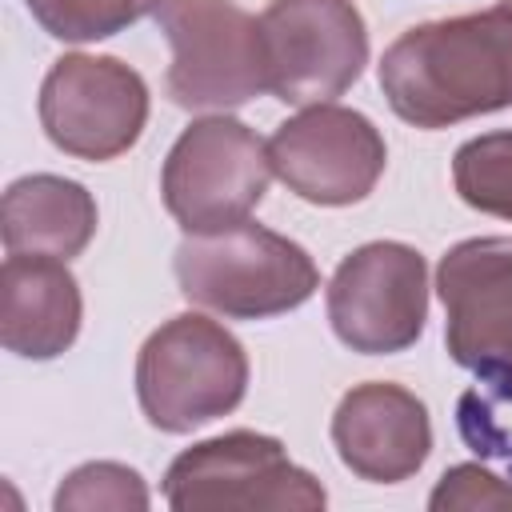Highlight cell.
<instances>
[{"instance_id": "1", "label": "cell", "mask_w": 512, "mask_h": 512, "mask_svg": "<svg viewBox=\"0 0 512 512\" xmlns=\"http://www.w3.org/2000/svg\"><path fill=\"white\" fill-rule=\"evenodd\" d=\"M380 88L412 128H448L512 108V8L408 28L380 60Z\"/></svg>"}, {"instance_id": "20", "label": "cell", "mask_w": 512, "mask_h": 512, "mask_svg": "<svg viewBox=\"0 0 512 512\" xmlns=\"http://www.w3.org/2000/svg\"><path fill=\"white\" fill-rule=\"evenodd\" d=\"M504 8H512V0H504Z\"/></svg>"}, {"instance_id": "14", "label": "cell", "mask_w": 512, "mask_h": 512, "mask_svg": "<svg viewBox=\"0 0 512 512\" xmlns=\"http://www.w3.org/2000/svg\"><path fill=\"white\" fill-rule=\"evenodd\" d=\"M4 248L16 256L72 260L96 232V200L84 184L64 176H24L4 192L0 208Z\"/></svg>"}, {"instance_id": "11", "label": "cell", "mask_w": 512, "mask_h": 512, "mask_svg": "<svg viewBox=\"0 0 512 512\" xmlns=\"http://www.w3.org/2000/svg\"><path fill=\"white\" fill-rule=\"evenodd\" d=\"M272 172L308 204L340 208L364 200L384 176V136L364 112L312 104L284 120L268 140Z\"/></svg>"}, {"instance_id": "4", "label": "cell", "mask_w": 512, "mask_h": 512, "mask_svg": "<svg viewBox=\"0 0 512 512\" xmlns=\"http://www.w3.org/2000/svg\"><path fill=\"white\" fill-rule=\"evenodd\" d=\"M156 24L172 44V104L188 112H224L268 92L260 20L236 0H164Z\"/></svg>"}, {"instance_id": "12", "label": "cell", "mask_w": 512, "mask_h": 512, "mask_svg": "<svg viewBox=\"0 0 512 512\" xmlns=\"http://www.w3.org/2000/svg\"><path fill=\"white\" fill-rule=\"evenodd\" d=\"M332 444L360 480L400 484L432 452L428 408L400 384L372 380L344 392L332 416Z\"/></svg>"}, {"instance_id": "9", "label": "cell", "mask_w": 512, "mask_h": 512, "mask_svg": "<svg viewBox=\"0 0 512 512\" xmlns=\"http://www.w3.org/2000/svg\"><path fill=\"white\" fill-rule=\"evenodd\" d=\"M328 320L352 352L388 356L412 348L428 320L424 256L396 240L356 248L328 280Z\"/></svg>"}, {"instance_id": "3", "label": "cell", "mask_w": 512, "mask_h": 512, "mask_svg": "<svg viewBox=\"0 0 512 512\" xmlns=\"http://www.w3.org/2000/svg\"><path fill=\"white\" fill-rule=\"evenodd\" d=\"M248 392V356L240 340L200 316L180 312L160 324L136 356L140 412L160 432H192L228 416Z\"/></svg>"}, {"instance_id": "8", "label": "cell", "mask_w": 512, "mask_h": 512, "mask_svg": "<svg viewBox=\"0 0 512 512\" xmlns=\"http://www.w3.org/2000/svg\"><path fill=\"white\" fill-rule=\"evenodd\" d=\"M260 32L268 92L284 104H332L368 64V28L352 0H272Z\"/></svg>"}, {"instance_id": "7", "label": "cell", "mask_w": 512, "mask_h": 512, "mask_svg": "<svg viewBox=\"0 0 512 512\" xmlns=\"http://www.w3.org/2000/svg\"><path fill=\"white\" fill-rule=\"evenodd\" d=\"M448 356L492 400H512V236H476L436 268Z\"/></svg>"}, {"instance_id": "2", "label": "cell", "mask_w": 512, "mask_h": 512, "mask_svg": "<svg viewBox=\"0 0 512 512\" xmlns=\"http://www.w3.org/2000/svg\"><path fill=\"white\" fill-rule=\"evenodd\" d=\"M172 268L192 304L228 320L292 312L320 288V272L296 240L248 220L216 232H188Z\"/></svg>"}, {"instance_id": "15", "label": "cell", "mask_w": 512, "mask_h": 512, "mask_svg": "<svg viewBox=\"0 0 512 512\" xmlns=\"http://www.w3.org/2000/svg\"><path fill=\"white\" fill-rule=\"evenodd\" d=\"M452 184L468 208L512 220V128L460 144L452 156Z\"/></svg>"}, {"instance_id": "19", "label": "cell", "mask_w": 512, "mask_h": 512, "mask_svg": "<svg viewBox=\"0 0 512 512\" xmlns=\"http://www.w3.org/2000/svg\"><path fill=\"white\" fill-rule=\"evenodd\" d=\"M456 424H460V436L464 444L476 452V456H488V460H504L512 468V428H504L492 412V396L472 388L460 396L456 404Z\"/></svg>"}, {"instance_id": "17", "label": "cell", "mask_w": 512, "mask_h": 512, "mask_svg": "<svg viewBox=\"0 0 512 512\" xmlns=\"http://www.w3.org/2000/svg\"><path fill=\"white\" fill-rule=\"evenodd\" d=\"M56 512H92V508H148V488L140 472L124 464H84L76 468L60 492H56Z\"/></svg>"}, {"instance_id": "6", "label": "cell", "mask_w": 512, "mask_h": 512, "mask_svg": "<svg viewBox=\"0 0 512 512\" xmlns=\"http://www.w3.org/2000/svg\"><path fill=\"white\" fill-rule=\"evenodd\" d=\"M164 500L176 512H228V508H288L316 512L328 504L320 480L288 460L276 436L224 432L184 448L164 476Z\"/></svg>"}, {"instance_id": "18", "label": "cell", "mask_w": 512, "mask_h": 512, "mask_svg": "<svg viewBox=\"0 0 512 512\" xmlns=\"http://www.w3.org/2000/svg\"><path fill=\"white\" fill-rule=\"evenodd\" d=\"M428 508L432 512H512V484L492 476L480 464H456L440 476Z\"/></svg>"}, {"instance_id": "16", "label": "cell", "mask_w": 512, "mask_h": 512, "mask_svg": "<svg viewBox=\"0 0 512 512\" xmlns=\"http://www.w3.org/2000/svg\"><path fill=\"white\" fill-rule=\"evenodd\" d=\"M24 4L48 36L88 44L124 32L128 24L156 12L164 0H24Z\"/></svg>"}, {"instance_id": "5", "label": "cell", "mask_w": 512, "mask_h": 512, "mask_svg": "<svg viewBox=\"0 0 512 512\" xmlns=\"http://www.w3.org/2000/svg\"><path fill=\"white\" fill-rule=\"evenodd\" d=\"M272 180L268 144L232 116H204L172 144L160 192L184 232H216L248 220Z\"/></svg>"}, {"instance_id": "10", "label": "cell", "mask_w": 512, "mask_h": 512, "mask_svg": "<svg viewBox=\"0 0 512 512\" xmlns=\"http://www.w3.org/2000/svg\"><path fill=\"white\" fill-rule=\"evenodd\" d=\"M40 124L76 160L128 152L148 124V84L116 56H60L40 84Z\"/></svg>"}, {"instance_id": "13", "label": "cell", "mask_w": 512, "mask_h": 512, "mask_svg": "<svg viewBox=\"0 0 512 512\" xmlns=\"http://www.w3.org/2000/svg\"><path fill=\"white\" fill-rule=\"evenodd\" d=\"M80 332V288L56 256L8 252L0 268V340L24 360H52Z\"/></svg>"}]
</instances>
